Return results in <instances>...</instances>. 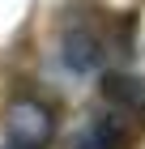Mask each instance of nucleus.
Here are the masks:
<instances>
[{"mask_svg": "<svg viewBox=\"0 0 145 149\" xmlns=\"http://www.w3.org/2000/svg\"><path fill=\"white\" fill-rule=\"evenodd\" d=\"M102 98L132 115H145V77L137 72H107L102 77Z\"/></svg>", "mask_w": 145, "mask_h": 149, "instance_id": "obj_2", "label": "nucleus"}, {"mask_svg": "<svg viewBox=\"0 0 145 149\" xmlns=\"http://www.w3.org/2000/svg\"><path fill=\"white\" fill-rule=\"evenodd\" d=\"M73 149H128V132L120 119H90L73 136Z\"/></svg>", "mask_w": 145, "mask_h": 149, "instance_id": "obj_3", "label": "nucleus"}, {"mask_svg": "<svg viewBox=\"0 0 145 149\" xmlns=\"http://www.w3.org/2000/svg\"><path fill=\"white\" fill-rule=\"evenodd\" d=\"M64 64L73 72H94L102 64V43L90 30H73V34L64 38Z\"/></svg>", "mask_w": 145, "mask_h": 149, "instance_id": "obj_4", "label": "nucleus"}, {"mask_svg": "<svg viewBox=\"0 0 145 149\" xmlns=\"http://www.w3.org/2000/svg\"><path fill=\"white\" fill-rule=\"evenodd\" d=\"M4 132H9L13 149H43L47 141L56 136V119L43 102L34 98H22V102L9 107V119H4Z\"/></svg>", "mask_w": 145, "mask_h": 149, "instance_id": "obj_1", "label": "nucleus"}]
</instances>
